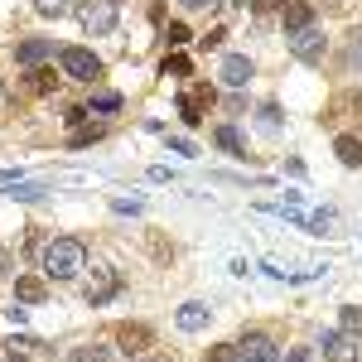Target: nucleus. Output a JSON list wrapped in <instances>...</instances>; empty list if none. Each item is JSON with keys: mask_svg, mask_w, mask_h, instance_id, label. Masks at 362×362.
I'll use <instances>...</instances> for the list:
<instances>
[{"mask_svg": "<svg viewBox=\"0 0 362 362\" xmlns=\"http://www.w3.org/2000/svg\"><path fill=\"white\" fill-rule=\"evenodd\" d=\"M83 261H87V247L78 237H54V242L44 247V276L49 280H73L83 271Z\"/></svg>", "mask_w": 362, "mask_h": 362, "instance_id": "1", "label": "nucleus"}, {"mask_svg": "<svg viewBox=\"0 0 362 362\" xmlns=\"http://www.w3.org/2000/svg\"><path fill=\"white\" fill-rule=\"evenodd\" d=\"M58 63H63V73H68L73 83H97V78H102V63H97L92 49H63Z\"/></svg>", "mask_w": 362, "mask_h": 362, "instance_id": "2", "label": "nucleus"}, {"mask_svg": "<svg viewBox=\"0 0 362 362\" xmlns=\"http://www.w3.org/2000/svg\"><path fill=\"white\" fill-rule=\"evenodd\" d=\"M78 20H83L87 34H112L116 29V0H87L83 10H78Z\"/></svg>", "mask_w": 362, "mask_h": 362, "instance_id": "3", "label": "nucleus"}, {"mask_svg": "<svg viewBox=\"0 0 362 362\" xmlns=\"http://www.w3.org/2000/svg\"><path fill=\"white\" fill-rule=\"evenodd\" d=\"M116 343H121L126 358H145V353L155 348V334H150L145 324H121V329H116Z\"/></svg>", "mask_w": 362, "mask_h": 362, "instance_id": "4", "label": "nucleus"}, {"mask_svg": "<svg viewBox=\"0 0 362 362\" xmlns=\"http://www.w3.org/2000/svg\"><path fill=\"white\" fill-rule=\"evenodd\" d=\"M208 107H213V87H203V83H198V87H189V92L179 97V116H184L189 126H198Z\"/></svg>", "mask_w": 362, "mask_h": 362, "instance_id": "5", "label": "nucleus"}, {"mask_svg": "<svg viewBox=\"0 0 362 362\" xmlns=\"http://www.w3.org/2000/svg\"><path fill=\"white\" fill-rule=\"evenodd\" d=\"M237 362H276V343L266 334H247L237 343Z\"/></svg>", "mask_w": 362, "mask_h": 362, "instance_id": "6", "label": "nucleus"}, {"mask_svg": "<svg viewBox=\"0 0 362 362\" xmlns=\"http://www.w3.org/2000/svg\"><path fill=\"white\" fill-rule=\"evenodd\" d=\"M290 49L305 58V63H319V58H324V34H319V29H295V34H290Z\"/></svg>", "mask_w": 362, "mask_h": 362, "instance_id": "7", "label": "nucleus"}, {"mask_svg": "<svg viewBox=\"0 0 362 362\" xmlns=\"http://www.w3.org/2000/svg\"><path fill=\"white\" fill-rule=\"evenodd\" d=\"M208 319H213V309L203 305V300H189V305H179V314H174V324H179L184 334H198V329H208Z\"/></svg>", "mask_w": 362, "mask_h": 362, "instance_id": "8", "label": "nucleus"}, {"mask_svg": "<svg viewBox=\"0 0 362 362\" xmlns=\"http://www.w3.org/2000/svg\"><path fill=\"white\" fill-rule=\"evenodd\" d=\"M324 358L329 362H358V338H348L343 329L338 334H324Z\"/></svg>", "mask_w": 362, "mask_h": 362, "instance_id": "9", "label": "nucleus"}, {"mask_svg": "<svg viewBox=\"0 0 362 362\" xmlns=\"http://www.w3.org/2000/svg\"><path fill=\"white\" fill-rule=\"evenodd\" d=\"M218 78H223L227 87H247V83H251V58H247V54H227Z\"/></svg>", "mask_w": 362, "mask_h": 362, "instance_id": "10", "label": "nucleus"}, {"mask_svg": "<svg viewBox=\"0 0 362 362\" xmlns=\"http://www.w3.org/2000/svg\"><path fill=\"white\" fill-rule=\"evenodd\" d=\"M112 295H116V271H97L87 285V305H107Z\"/></svg>", "mask_w": 362, "mask_h": 362, "instance_id": "11", "label": "nucleus"}, {"mask_svg": "<svg viewBox=\"0 0 362 362\" xmlns=\"http://www.w3.org/2000/svg\"><path fill=\"white\" fill-rule=\"evenodd\" d=\"M44 295H49L44 276H20V280H15V300H20V305H39Z\"/></svg>", "mask_w": 362, "mask_h": 362, "instance_id": "12", "label": "nucleus"}, {"mask_svg": "<svg viewBox=\"0 0 362 362\" xmlns=\"http://www.w3.org/2000/svg\"><path fill=\"white\" fill-rule=\"evenodd\" d=\"M49 54H54V44H49V39H25V44L15 49V58H20L25 68H34V63H44Z\"/></svg>", "mask_w": 362, "mask_h": 362, "instance_id": "13", "label": "nucleus"}, {"mask_svg": "<svg viewBox=\"0 0 362 362\" xmlns=\"http://www.w3.org/2000/svg\"><path fill=\"white\" fill-rule=\"evenodd\" d=\"M334 155H338L348 169H358V165H362V140H358V136H338V140H334Z\"/></svg>", "mask_w": 362, "mask_h": 362, "instance_id": "14", "label": "nucleus"}, {"mask_svg": "<svg viewBox=\"0 0 362 362\" xmlns=\"http://www.w3.org/2000/svg\"><path fill=\"white\" fill-rule=\"evenodd\" d=\"M309 20H314V10H309L305 0H290L285 5V29L295 34V29H309Z\"/></svg>", "mask_w": 362, "mask_h": 362, "instance_id": "15", "label": "nucleus"}, {"mask_svg": "<svg viewBox=\"0 0 362 362\" xmlns=\"http://www.w3.org/2000/svg\"><path fill=\"white\" fill-rule=\"evenodd\" d=\"M39 348H44L39 338H10V343H5V358H10V362H15V358L25 362V358H34Z\"/></svg>", "mask_w": 362, "mask_h": 362, "instance_id": "16", "label": "nucleus"}, {"mask_svg": "<svg viewBox=\"0 0 362 362\" xmlns=\"http://www.w3.org/2000/svg\"><path fill=\"white\" fill-rule=\"evenodd\" d=\"M348 112H362V97H334L329 112H324V121H343Z\"/></svg>", "mask_w": 362, "mask_h": 362, "instance_id": "17", "label": "nucleus"}, {"mask_svg": "<svg viewBox=\"0 0 362 362\" xmlns=\"http://www.w3.org/2000/svg\"><path fill=\"white\" fill-rule=\"evenodd\" d=\"M338 329H343L348 338H362V309H358V305H348L343 314H338Z\"/></svg>", "mask_w": 362, "mask_h": 362, "instance_id": "18", "label": "nucleus"}, {"mask_svg": "<svg viewBox=\"0 0 362 362\" xmlns=\"http://www.w3.org/2000/svg\"><path fill=\"white\" fill-rule=\"evenodd\" d=\"M213 140H218V145H223L227 155H242V136H237V131H232V126H218V131H213Z\"/></svg>", "mask_w": 362, "mask_h": 362, "instance_id": "19", "label": "nucleus"}, {"mask_svg": "<svg viewBox=\"0 0 362 362\" xmlns=\"http://www.w3.org/2000/svg\"><path fill=\"white\" fill-rule=\"evenodd\" d=\"M92 140H102V126H83L78 121V131L68 136V145H92Z\"/></svg>", "mask_w": 362, "mask_h": 362, "instance_id": "20", "label": "nucleus"}, {"mask_svg": "<svg viewBox=\"0 0 362 362\" xmlns=\"http://www.w3.org/2000/svg\"><path fill=\"white\" fill-rule=\"evenodd\" d=\"M34 10H39V15H68V10H73V0H34Z\"/></svg>", "mask_w": 362, "mask_h": 362, "instance_id": "21", "label": "nucleus"}, {"mask_svg": "<svg viewBox=\"0 0 362 362\" xmlns=\"http://www.w3.org/2000/svg\"><path fill=\"white\" fill-rule=\"evenodd\" d=\"M309 227H314V232H329V237H334V232H338V213H314V218H309Z\"/></svg>", "mask_w": 362, "mask_h": 362, "instance_id": "22", "label": "nucleus"}, {"mask_svg": "<svg viewBox=\"0 0 362 362\" xmlns=\"http://www.w3.org/2000/svg\"><path fill=\"white\" fill-rule=\"evenodd\" d=\"M68 362H107V348H73Z\"/></svg>", "mask_w": 362, "mask_h": 362, "instance_id": "23", "label": "nucleus"}, {"mask_svg": "<svg viewBox=\"0 0 362 362\" xmlns=\"http://www.w3.org/2000/svg\"><path fill=\"white\" fill-rule=\"evenodd\" d=\"M203 362H237V343H218V348H208V358Z\"/></svg>", "mask_w": 362, "mask_h": 362, "instance_id": "24", "label": "nucleus"}, {"mask_svg": "<svg viewBox=\"0 0 362 362\" xmlns=\"http://www.w3.org/2000/svg\"><path fill=\"white\" fill-rule=\"evenodd\" d=\"M116 107H121L116 92H97V97H92V112H116Z\"/></svg>", "mask_w": 362, "mask_h": 362, "instance_id": "25", "label": "nucleus"}, {"mask_svg": "<svg viewBox=\"0 0 362 362\" xmlns=\"http://www.w3.org/2000/svg\"><path fill=\"white\" fill-rule=\"evenodd\" d=\"M165 39H169V49H179V44H189L194 34H189V25H169V29H165Z\"/></svg>", "mask_w": 362, "mask_h": 362, "instance_id": "26", "label": "nucleus"}, {"mask_svg": "<svg viewBox=\"0 0 362 362\" xmlns=\"http://www.w3.org/2000/svg\"><path fill=\"white\" fill-rule=\"evenodd\" d=\"M54 73H44V68H39V73H29V87H34V92H54Z\"/></svg>", "mask_w": 362, "mask_h": 362, "instance_id": "27", "label": "nucleus"}, {"mask_svg": "<svg viewBox=\"0 0 362 362\" xmlns=\"http://www.w3.org/2000/svg\"><path fill=\"white\" fill-rule=\"evenodd\" d=\"M165 78H189V58H165Z\"/></svg>", "mask_w": 362, "mask_h": 362, "instance_id": "28", "label": "nucleus"}, {"mask_svg": "<svg viewBox=\"0 0 362 362\" xmlns=\"http://www.w3.org/2000/svg\"><path fill=\"white\" fill-rule=\"evenodd\" d=\"M15 198H44V184H15Z\"/></svg>", "mask_w": 362, "mask_h": 362, "instance_id": "29", "label": "nucleus"}, {"mask_svg": "<svg viewBox=\"0 0 362 362\" xmlns=\"http://www.w3.org/2000/svg\"><path fill=\"white\" fill-rule=\"evenodd\" d=\"M10 271H15V251H5V247H0V280L10 276Z\"/></svg>", "mask_w": 362, "mask_h": 362, "instance_id": "30", "label": "nucleus"}, {"mask_svg": "<svg viewBox=\"0 0 362 362\" xmlns=\"http://www.w3.org/2000/svg\"><path fill=\"white\" fill-rule=\"evenodd\" d=\"M179 5H184V10H218L223 0H179Z\"/></svg>", "mask_w": 362, "mask_h": 362, "instance_id": "31", "label": "nucleus"}, {"mask_svg": "<svg viewBox=\"0 0 362 362\" xmlns=\"http://www.w3.org/2000/svg\"><path fill=\"white\" fill-rule=\"evenodd\" d=\"M261 126H266V131H276V126H280V116H276V107H261Z\"/></svg>", "mask_w": 362, "mask_h": 362, "instance_id": "32", "label": "nucleus"}, {"mask_svg": "<svg viewBox=\"0 0 362 362\" xmlns=\"http://www.w3.org/2000/svg\"><path fill=\"white\" fill-rule=\"evenodd\" d=\"M251 5H256V10H285L290 0H251Z\"/></svg>", "mask_w": 362, "mask_h": 362, "instance_id": "33", "label": "nucleus"}, {"mask_svg": "<svg viewBox=\"0 0 362 362\" xmlns=\"http://www.w3.org/2000/svg\"><path fill=\"white\" fill-rule=\"evenodd\" d=\"M348 63H353V68H358V73H362V39H358V44H353V49H348Z\"/></svg>", "mask_w": 362, "mask_h": 362, "instance_id": "34", "label": "nucleus"}]
</instances>
